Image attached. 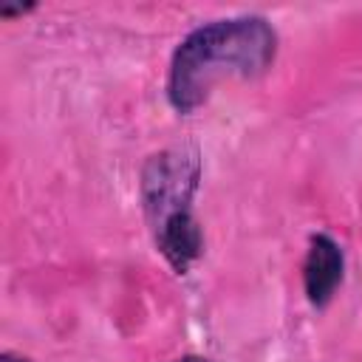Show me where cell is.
<instances>
[{"mask_svg":"<svg viewBox=\"0 0 362 362\" xmlns=\"http://www.w3.org/2000/svg\"><path fill=\"white\" fill-rule=\"evenodd\" d=\"M198 175H201L198 156L187 150H164L147 161L141 175V198L153 229L175 215L189 212Z\"/></svg>","mask_w":362,"mask_h":362,"instance_id":"7a4b0ae2","label":"cell"},{"mask_svg":"<svg viewBox=\"0 0 362 362\" xmlns=\"http://www.w3.org/2000/svg\"><path fill=\"white\" fill-rule=\"evenodd\" d=\"M0 362H31V359H25V356H14V354H3Z\"/></svg>","mask_w":362,"mask_h":362,"instance_id":"277c9868","label":"cell"},{"mask_svg":"<svg viewBox=\"0 0 362 362\" xmlns=\"http://www.w3.org/2000/svg\"><path fill=\"white\" fill-rule=\"evenodd\" d=\"M175 362H212V359H204V356H184V359H175Z\"/></svg>","mask_w":362,"mask_h":362,"instance_id":"5b68a950","label":"cell"},{"mask_svg":"<svg viewBox=\"0 0 362 362\" xmlns=\"http://www.w3.org/2000/svg\"><path fill=\"white\" fill-rule=\"evenodd\" d=\"M342 280V249L328 235H314L303 263V283L311 305H325Z\"/></svg>","mask_w":362,"mask_h":362,"instance_id":"3957f363","label":"cell"},{"mask_svg":"<svg viewBox=\"0 0 362 362\" xmlns=\"http://www.w3.org/2000/svg\"><path fill=\"white\" fill-rule=\"evenodd\" d=\"M277 51V34L263 17L215 20L195 28L173 54L167 96L175 110L189 113L206 102L223 76H257Z\"/></svg>","mask_w":362,"mask_h":362,"instance_id":"6da1fadb","label":"cell"}]
</instances>
